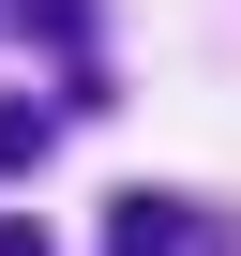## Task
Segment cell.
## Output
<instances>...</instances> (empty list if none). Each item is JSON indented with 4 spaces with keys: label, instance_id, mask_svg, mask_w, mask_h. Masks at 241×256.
<instances>
[{
    "label": "cell",
    "instance_id": "obj_1",
    "mask_svg": "<svg viewBox=\"0 0 241 256\" xmlns=\"http://www.w3.org/2000/svg\"><path fill=\"white\" fill-rule=\"evenodd\" d=\"M106 256H226V226L196 211V196H106Z\"/></svg>",
    "mask_w": 241,
    "mask_h": 256
},
{
    "label": "cell",
    "instance_id": "obj_2",
    "mask_svg": "<svg viewBox=\"0 0 241 256\" xmlns=\"http://www.w3.org/2000/svg\"><path fill=\"white\" fill-rule=\"evenodd\" d=\"M46 136H60V90H46V106H30V90H0V181L46 166Z\"/></svg>",
    "mask_w": 241,
    "mask_h": 256
},
{
    "label": "cell",
    "instance_id": "obj_3",
    "mask_svg": "<svg viewBox=\"0 0 241 256\" xmlns=\"http://www.w3.org/2000/svg\"><path fill=\"white\" fill-rule=\"evenodd\" d=\"M0 30H30L46 60H76V46H90V0H0Z\"/></svg>",
    "mask_w": 241,
    "mask_h": 256
},
{
    "label": "cell",
    "instance_id": "obj_4",
    "mask_svg": "<svg viewBox=\"0 0 241 256\" xmlns=\"http://www.w3.org/2000/svg\"><path fill=\"white\" fill-rule=\"evenodd\" d=\"M0 256H46V226H16V211H0Z\"/></svg>",
    "mask_w": 241,
    "mask_h": 256
}]
</instances>
